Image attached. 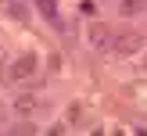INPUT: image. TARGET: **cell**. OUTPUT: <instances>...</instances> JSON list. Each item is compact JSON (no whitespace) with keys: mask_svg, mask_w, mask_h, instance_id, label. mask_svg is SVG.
Segmentation results:
<instances>
[{"mask_svg":"<svg viewBox=\"0 0 147 136\" xmlns=\"http://www.w3.org/2000/svg\"><path fill=\"white\" fill-rule=\"evenodd\" d=\"M90 43L97 50H108L111 47V29L104 25V21H97V25H90Z\"/></svg>","mask_w":147,"mask_h":136,"instance_id":"4","label":"cell"},{"mask_svg":"<svg viewBox=\"0 0 147 136\" xmlns=\"http://www.w3.org/2000/svg\"><path fill=\"white\" fill-rule=\"evenodd\" d=\"M147 7V0H122V14H140Z\"/></svg>","mask_w":147,"mask_h":136,"instance_id":"6","label":"cell"},{"mask_svg":"<svg viewBox=\"0 0 147 136\" xmlns=\"http://www.w3.org/2000/svg\"><path fill=\"white\" fill-rule=\"evenodd\" d=\"M140 47H144V36L140 32H119V36H111V47H108V50H115L119 57H129V54H136Z\"/></svg>","mask_w":147,"mask_h":136,"instance_id":"1","label":"cell"},{"mask_svg":"<svg viewBox=\"0 0 147 136\" xmlns=\"http://www.w3.org/2000/svg\"><path fill=\"white\" fill-rule=\"evenodd\" d=\"M11 133H18V136H32V133H36V125H32V122H18Z\"/></svg>","mask_w":147,"mask_h":136,"instance_id":"7","label":"cell"},{"mask_svg":"<svg viewBox=\"0 0 147 136\" xmlns=\"http://www.w3.org/2000/svg\"><path fill=\"white\" fill-rule=\"evenodd\" d=\"M36 7H40V14L57 29V32H65V21H61V14H57V4H54V0H36Z\"/></svg>","mask_w":147,"mask_h":136,"instance_id":"3","label":"cell"},{"mask_svg":"<svg viewBox=\"0 0 147 136\" xmlns=\"http://www.w3.org/2000/svg\"><path fill=\"white\" fill-rule=\"evenodd\" d=\"M36 72V57L32 54H22L18 61H11V79H29Z\"/></svg>","mask_w":147,"mask_h":136,"instance_id":"2","label":"cell"},{"mask_svg":"<svg viewBox=\"0 0 147 136\" xmlns=\"http://www.w3.org/2000/svg\"><path fill=\"white\" fill-rule=\"evenodd\" d=\"M14 111H18V115H32L36 111V97H18V100H14Z\"/></svg>","mask_w":147,"mask_h":136,"instance_id":"5","label":"cell"}]
</instances>
